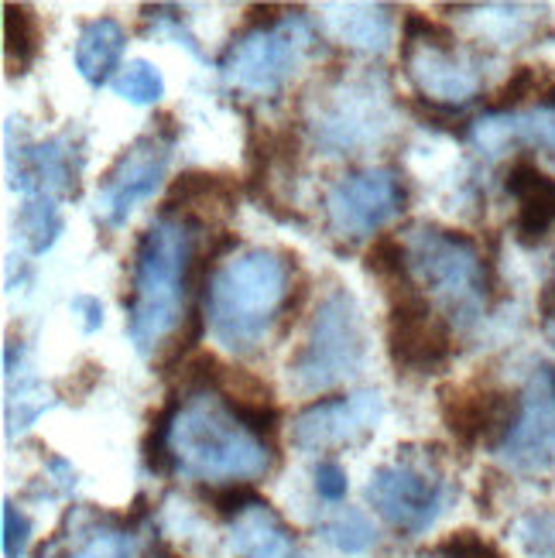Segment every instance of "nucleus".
I'll return each instance as SVG.
<instances>
[{"label": "nucleus", "mask_w": 555, "mask_h": 558, "mask_svg": "<svg viewBox=\"0 0 555 558\" xmlns=\"http://www.w3.org/2000/svg\"><path fill=\"white\" fill-rule=\"evenodd\" d=\"M176 141H179V120L176 113L161 110L152 117V131L141 134L131 148H124L113 158V165L100 179V199H96L107 227H124L131 209L141 199L155 196Z\"/></svg>", "instance_id": "obj_5"}, {"label": "nucleus", "mask_w": 555, "mask_h": 558, "mask_svg": "<svg viewBox=\"0 0 555 558\" xmlns=\"http://www.w3.org/2000/svg\"><path fill=\"white\" fill-rule=\"evenodd\" d=\"M497 452L521 473H542L555 463V377L539 374L521 404V418Z\"/></svg>", "instance_id": "obj_12"}, {"label": "nucleus", "mask_w": 555, "mask_h": 558, "mask_svg": "<svg viewBox=\"0 0 555 558\" xmlns=\"http://www.w3.org/2000/svg\"><path fill=\"white\" fill-rule=\"evenodd\" d=\"M83 151L69 137H48L17 151V172L11 189L24 196H80Z\"/></svg>", "instance_id": "obj_14"}, {"label": "nucleus", "mask_w": 555, "mask_h": 558, "mask_svg": "<svg viewBox=\"0 0 555 558\" xmlns=\"http://www.w3.org/2000/svg\"><path fill=\"white\" fill-rule=\"evenodd\" d=\"M272 452L261 439L240 425L224 401L209 395L185 398L172 425V456L176 470L196 480H230L251 483L268 473Z\"/></svg>", "instance_id": "obj_3"}, {"label": "nucleus", "mask_w": 555, "mask_h": 558, "mask_svg": "<svg viewBox=\"0 0 555 558\" xmlns=\"http://www.w3.org/2000/svg\"><path fill=\"white\" fill-rule=\"evenodd\" d=\"M364 268L395 291L412 288V251L395 233H381L371 240V247L364 251Z\"/></svg>", "instance_id": "obj_23"}, {"label": "nucleus", "mask_w": 555, "mask_h": 558, "mask_svg": "<svg viewBox=\"0 0 555 558\" xmlns=\"http://www.w3.org/2000/svg\"><path fill=\"white\" fill-rule=\"evenodd\" d=\"M237 206V182L230 175H213V172H182L172 179L165 199H161V216L172 220L182 213V220H200V213H224L230 216Z\"/></svg>", "instance_id": "obj_18"}, {"label": "nucleus", "mask_w": 555, "mask_h": 558, "mask_svg": "<svg viewBox=\"0 0 555 558\" xmlns=\"http://www.w3.org/2000/svg\"><path fill=\"white\" fill-rule=\"evenodd\" d=\"M412 268L425 275L432 288L446 291L456 305H467L476 295L480 268L473 240L453 230H425L412 251Z\"/></svg>", "instance_id": "obj_13"}, {"label": "nucleus", "mask_w": 555, "mask_h": 558, "mask_svg": "<svg viewBox=\"0 0 555 558\" xmlns=\"http://www.w3.org/2000/svg\"><path fill=\"white\" fill-rule=\"evenodd\" d=\"M4 52L17 76L41 56V21L32 4H4Z\"/></svg>", "instance_id": "obj_21"}, {"label": "nucleus", "mask_w": 555, "mask_h": 558, "mask_svg": "<svg viewBox=\"0 0 555 558\" xmlns=\"http://www.w3.org/2000/svg\"><path fill=\"white\" fill-rule=\"evenodd\" d=\"M32 542V521L21 514L14 500H4V558H24Z\"/></svg>", "instance_id": "obj_31"}, {"label": "nucleus", "mask_w": 555, "mask_h": 558, "mask_svg": "<svg viewBox=\"0 0 555 558\" xmlns=\"http://www.w3.org/2000/svg\"><path fill=\"white\" fill-rule=\"evenodd\" d=\"M230 548L233 558H302L295 531L281 521L268 500L248 507L230 521Z\"/></svg>", "instance_id": "obj_15"}, {"label": "nucleus", "mask_w": 555, "mask_h": 558, "mask_svg": "<svg viewBox=\"0 0 555 558\" xmlns=\"http://www.w3.org/2000/svg\"><path fill=\"white\" fill-rule=\"evenodd\" d=\"M124 48H128V28L120 24L117 17H93L80 28V38H76V69L80 76L93 86L100 89L107 83L117 80V72L124 69L120 59H124Z\"/></svg>", "instance_id": "obj_17"}, {"label": "nucleus", "mask_w": 555, "mask_h": 558, "mask_svg": "<svg viewBox=\"0 0 555 558\" xmlns=\"http://www.w3.org/2000/svg\"><path fill=\"white\" fill-rule=\"evenodd\" d=\"M384 415V401L377 391L329 395L312 401L292 422V446L299 452H326L367 442Z\"/></svg>", "instance_id": "obj_8"}, {"label": "nucleus", "mask_w": 555, "mask_h": 558, "mask_svg": "<svg viewBox=\"0 0 555 558\" xmlns=\"http://www.w3.org/2000/svg\"><path fill=\"white\" fill-rule=\"evenodd\" d=\"M220 401L230 415L254 435V439L275 449V439L281 432V408L275 401H237V398H224V395H220Z\"/></svg>", "instance_id": "obj_26"}, {"label": "nucleus", "mask_w": 555, "mask_h": 558, "mask_svg": "<svg viewBox=\"0 0 555 558\" xmlns=\"http://www.w3.org/2000/svg\"><path fill=\"white\" fill-rule=\"evenodd\" d=\"M203 497H206V504L213 507V511L220 518H227V521L240 518L248 507L261 504V497H257V490L251 487V483H224V487L203 490Z\"/></svg>", "instance_id": "obj_28"}, {"label": "nucleus", "mask_w": 555, "mask_h": 558, "mask_svg": "<svg viewBox=\"0 0 555 558\" xmlns=\"http://www.w3.org/2000/svg\"><path fill=\"white\" fill-rule=\"evenodd\" d=\"M316 494L329 504H340L347 497V487H350V480H347V470L336 463V459H323V463L316 466Z\"/></svg>", "instance_id": "obj_32"}, {"label": "nucleus", "mask_w": 555, "mask_h": 558, "mask_svg": "<svg viewBox=\"0 0 555 558\" xmlns=\"http://www.w3.org/2000/svg\"><path fill=\"white\" fill-rule=\"evenodd\" d=\"M436 558H504L497 545H491L487 538H480L476 531L463 527V531H453L446 542H439L432 548Z\"/></svg>", "instance_id": "obj_30"}, {"label": "nucleus", "mask_w": 555, "mask_h": 558, "mask_svg": "<svg viewBox=\"0 0 555 558\" xmlns=\"http://www.w3.org/2000/svg\"><path fill=\"white\" fill-rule=\"evenodd\" d=\"M200 220H161L148 227L137 240L131 260V281L120 295L128 312V332L137 353L148 356L179 323H185L182 302L189 295L192 271V227Z\"/></svg>", "instance_id": "obj_1"}, {"label": "nucleus", "mask_w": 555, "mask_h": 558, "mask_svg": "<svg viewBox=\"0 0 555 558\" xmlns=\"http://www.w3.org/2000/svg\"><path fill=\"white\" fill-rule=\"evenodd\" d=\"M113 89H117V96H124V100H131L137 107H148V104H158L165 96V80H161V72L152 62L131 59L124 69L117 72Z\"/></svg>", "instance_id": "obj_25"}, {"label": "nucleus", "mask_w": 555, "mask_h": 558, "mask_svg": "<svg viewBox=\"0 0 555 558\" xmlns=\"http://www.w3.org/2000/svg\"><path fill=\"white\" fill-rule=\"evenodd\" d=\"M524 398L480 384H443L439 387V415L449 435L460 446L473 449L480 442L500 446L521 418Z\"/></svg>", "instance_id": "obj_9"}, {"label": "nucleus", "mask_w": 555, "mask_h": 558, "mask_svg": "<svg viewBox=\"0 0 555 558\" xmlns=\"http://www.w3.org/2000/svg\"><path fill=\"white\" fill-rule=\"evenodd\" d=\"M319 535L343 555H364L377 545V527L371 524V518L357 507H347L333 521L319 524Z\"/></svg>", "instance_id": "obj_24"}, {"label": "nucleus", "mask_w": 555, "mask_h": 558, "mask_svg": "<svg viewBox=\"0 0 555 558\" xmlns=\"http://www.w3.org/2000/svg\"><path fill=\"white\" fill-rule=\"evenodd\" d=\"M302 45L305 35L295 32L288 21L272 32H244L240 38H233L227 56L220 59V72L227 80H233V86L268 96L278 93L288 72L295 69Z\"/></svg>", "instance_id": "obj_11"}, {"label": "nucleus", "mask_w": 555, "mask_h": 558, "mask_svg": "<svg viewBox=\"0 0 555 558\" xmlns=\"http://www.w3.org/2000/svg\"><path fill=\"white\" fill-rule=\"evenodd\" d=\"M288 254L244 251L220 264L203 291L206 319L213 336L230 350H251L261 343L288 302Z\"/></svg>", "instance_id": "obj_2"}, {"label": "nucleus", "mask_w": 555, "mask_h": 558, "mask_svg": "<svg viewBox=\"0 0 555 558\" xmlns=\"http://www.w3.org/2000/svg\"><path fill=\"white\" fill-rule=\"evenodd\" d=\"M367 500L398 535L415 538L446 511V480L412 463H388L371 473Z\"/></svg>", "instance_id": "obj_6"}, {"label": "nucleus", "mask_w": 555, "mask_h": 558, "mask_svg": "<svg viewBox=\"0 0 555 558\" xmlns=\"http://www.w3.org/2000/svg\"><path fill=\"white\" fill-rule=\"evenodd\" d=\"M405 203L408 189L401 175L391 168H371V172H353L336 182L326 196V213L343 236H364L398 216Z\"/></svg>", "instance_id": "obj_10"}, {"label": "nucleus", "mask_w": 555, "mask_h": 558, "mask_svg": "<svg viewBox=\"0 0 555 558\" xmlns=\"http://www.w3.org/2000/svg\"><path fill=\"white\" fill-rule=\"evenodd\" d=\"M518 538L528 555L545 558L555 551V514L552 511H532L518 521Z\"/></svg>", "instance_id": "obj_29"}, {"label": "nucleus", "mask_w": 555, "mask_h": 558, "mask_svg": "<svg viewBox=\"0 0 555 558\" xmlns=\"http://www.w3.org/2000/svg\"><path fill=\"white\" fill-rule=\"evenodd\" d=\"M548 72H542L539 65H518L508 80L500 83V89L494 93L491 110H515L524 100H542V93L548 86Z\"/></svg>", "instance_id": "obj_27"}, {"label": "nucleus", "mask_w": 555, "mask_h": 558, "mask_svg": "<svg viewBox=\"0 0 555 558\" xmlns=\"http://www.w3.org/2000/svg\"><path fill=\"white\" fill-rule=\"evenodd\" d=\"M38 558H134V538L124 527H93L76 545H69V538L59 527L41 545Z\"/></svg>", "instance_id": "obj_20"}, {"label": "nucleus", "mask_w": 555, "mask_h": 558, "mask_svg": "<svg viewBox=\"0 0 555 558\" xmlns=\"http://www.w3.org/2000/svg\"><path fill=\"white\" fill-rule=\"evenodd\" d=\"M14 227L24 240V247H28V254L41 257L56 247L65 220H62V213L52 196H28L14 216Z\"/></svg>", "instance_id": "obj_22"}, {"label": "nucleus", "mask_w": 555, "mask_h": 558, "mask_svg": "<svg viewBox=\"0 0 555 558\" xmlns=\"http://www.w3.org/2000/svg\"><path fill=\"white\" fill-rule=\"evenodd\" d=\"M453 52H443V48H429L422 45V56H401L408 72H412V80L429 93L432 104H446V107H456V104H467L473 100L476 93V76L470 69H460L453 65L449 59Z\"/></svg>", "instance_id": "obj_19"}, {"label": "nucleus", "mask_w": 555, "mask_h": 558, "mask_svg": "<svg viewBox=\"0 0 555 558\" xmlns=\"http://www.w3.org/2000/svg\"><path fill=\"white\" fill-rule=\"evenodd\" d=\"M388 356L398 371L432 374L453 356V332L443 315L432 312L429 295L412 284L395 291L388 312Z\"/></svg>", "instance_id": "obj_7"}, {"label": "nucleus", "mask_w": 555, "mask_h": 558, "mask_svg": "<svg viewBox=\"0 0 555 558\" xmlns=\"http://www.w3.org/2000/svg\"><path fill=\"white\" fill-rule=\"evenodd\" d=\"M364 360V329H360V312L350 291L336 288L333 295L319 305L312 332L302 350L288 360V371L299 377L302 387L316 391L357 374Z\"/></svg>", "instance_id": "obj_4"}, {"label": "nucleus", "mask_w": 555, "mask_h": 558, "mask_svg": "<svg viewBox=\"0 0 555 558\" xmlns=\"http://www.w3.org/2000/svg\"><path fill=\"white\" fill-rule=\"evenodd\" d=\"M508 192L518 199V236L535 244L555 227V179L545 175L532 158H518L504 179Z\"/></svg>", "instance_id": "obj_16"}, {"label": "nucleus", "mask_w": 555, "mask_h": 558, "mask_svg": "<svg viewBox=\"0 0 555 558\" xmlns=\"http://www.w3.org/2000/svg\"><path fill=\"white\" fill-rule=\"evenodd\" d=\"M69 308L83 319V332H96V329L104 326V305H100V299H93V295H76Z\"/></svg>", "instance_id": "obj_33"}]
</instances>
